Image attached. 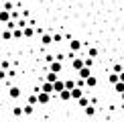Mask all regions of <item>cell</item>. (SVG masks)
<instances>
[{
  "mask_svg": "<svg viewBox=\"0 0 124 122\" xmlns=\"http://www.w3.org/2000/svg\"><path fill=\"white\" fill-rule=\"evenodd\" d=\"M49 102H51V94H45V92H37V104L45 106V104H49Z\"/></svg>",
  "mask_w": 124,
  "mask_h": 122,
  "instance_id": "cell-1",
  "label": "cell"
},
{
  "mask_svg": "<svg viewBox=\"0 0 124 122\" xmlns=\"http://www.w3.org/2000/svg\"><path fill=\"white\" fill-rule=\"evenodd\" d=\"M61 69H63V65H61V61H51L49 63V71H53V73H61Z\"/></svg>",
  "mask_w": 124,
  "mask_h": 122,
  "instance_id": "cell-2",
  "label": "cell"
},
{
  "mask_svg": "<svg viewBox=\"0 0 124 122\" xmlns=\"http://www.w3.org/2000/svg\"><path fill=\"white\" fill-rule=\"evenodd\" d=\"M65 90V84H63V79H55L53 81V94H59V92H63Z\"/></svg>",
  "mask_w": 124,
  "mask_h": 122,
  "instance_id": "cell-3",
  "label": "cell"
},
{
  "mask_svg": "<svg viewBox=\"0 0 124 122\" xmlns=\"http://www.w3.org/2000/svg\"><path fill=\"white\" fill-rule=\"evenodd\" d=\"M84 45H81V41H75V39H69V49H71V53H75V51H79Z\"/></svg>",
  "mask_w": 124,
  "mask_h": 122,
  "instance_id": "cell-4",
  "label": "cell"
},
{
  "mask_svg": "<svg viewBox=\"0 0 124 122\" xmlns=\"http://www.w3.org/2000/svg\"><path fill=\"white\" fill-rule=\"evenodd\" d=\"M71 67H73L75 71H79L81 67H84V59H81V57H73V59H71Z\"/></svg>",
  "mask_w": 124,
  "mask_h": 122,
  "instance_id": "cell-5",
  "label": "cell"
},
{
  "mask_svg": "<svg viewBox=\"0 0 124 122\" xmlns=\"http://www.w3.org/2000/svg\"><path fill=\"white\" fill-rule=\"evenodd\" d=\"M69 94H71V100H79L84 96V88H73V90H69Z\"/></svg>",
  "mask_w": 124,
  "mask_h": 122,
  "instance_id": "cell-6",
  "label": "cell"
},
{
  "mask_svg": "<svg viewBox=\"0 0 124 122\" xmlns=\"http://www.w3.org/2000/svg\"><path fill=\"white\" fill-rule=\"evenodd\" d=\"M20 94H23V92H20V88H16V85H14V88H10L8 90V96L12 100H16V98H20Z\"/></svg>",
  "mask_w": 124,
  "mask_h": 122,
  "instance_id": "cell-7",
  "label": "cell"
},
{
  "mask_svg": "<svg viewBox=\"0 0 124 122\" xmlns=\"http://www.w3.org/2000/svg\"><path fill=\"white\" fill-rule=\"evenodd\" d=\"M84 85H87V88H96V85H98V79L94 77V75H90V77L84 79Z\"/></svg>",
  "mask_w": 124,
  "mask_h": 122,
  "instance_id": "cell-8",
  "label": "cell"
},
{
  "mask_svg": "<svg viewBox=\"0 0 124 122\" xmlns=\"http://www.w3.org/2000/svg\"><path fill=\"white\" fill-rule=\"evenodd\" d=\"M77 73H79V79H85V77H90V75H92V69L90 67H81Z\"/></svg>",
  "mask_w": 124,
  "mask_h": 122,
  "instance_id": "cell-9",
  "label": "cell"
},
{
  "mask_svg": "<svg viewBox=\"0 0 124 122\" xmlns=\"http://www.w3.org/2000/svg\"><path fill=\"white\" fill-rule=\"evenodd\" d=\"M39 92H45V94H53V84H49V81H45L43 85H41Z\"/></svg>",
  "mask_w": 124,
  "mask_h": 122,
  "instance_id": "cell-10",
  "label": "cell"
},
{
  "mask_svg": "<svg viewBox=\"0 0 124 122\" xmlns=\"http://www.w3.org/2000/svg\"><path fill=\"white\" fill-rule=\"evenodd\" d=\"M33 35H35V29H33V27H24V29H23V37H24V39H31Z\"/></svg>",
  "mask_w": 124,
  "mask_h": 122,
  "instance_id": "cell-11",
  "label": "cell"
},
{
  "mask_svg": "<svg viewBox=\"0 0 124 122\" xmlns=\"http://www.w3.org/2000/svg\"><path fill=\"white\" fill-rule=\"evenodd\" d=\"M41 43H43L45 47H47V45H51V43H53V39H51V35L43 33V35H41Z\"/></svg>",
  "mask_w": 124,
  "mask_h": 122,
  "instance_id": "cell-12",
  "label": "cell"
},
{
  "mask_svg": "<svg viewBox=\"0 0 124 122\" xmlns=\"http://www.w3.org/2000/svg\"><path fill=\"white\" fill-rule=\"evenodd\" d=\"M10 20V12L8 10H0V23H8Z\"/></svg>",
  "mask_w": 124,
  "mask_h": 122,
  "instance_id": "cell-13",
  "label": "cell"
},
{
  "mask_svg": "<svg viewBox=\"0 0 124 122\" xmlns=\"http://www.w3.org/2000/svg\"><path fill=\"white\" fill-rule=\"evenodd\" d=\"M59 98L63 100V102H69V100H71V94H69V90H63V92H59Z\"/></svg>",
  "mask_w": 124,
  "mask_h": 122,
  "instance_id": "cell-14",
  "label": "cell"
},
{
  "mask_svg": "<svg viewBox=\"0 0 124 122\" xmlns=\"http://www.w3.org/2000/svg\"><path fill=\"white\" fill-rule=\"evenodd\" d=\"M84 112H85V116H94L96 114V108H94V106H85V108H84Z\"/></svg>",
  "mask_w": 124,
  "mask_h": 122,
  "instance_id": "cell-15",
  "label": "cell"
},
{
  "mask_svg": "<svg viewBox=\"0 0 124 122\" xmlns=\"http://www.w3.org/2000/svg\"><path fill=\"white\" fill-rule=\"evenodd\" d=\"M77 104H79V106H81V108H85V106H90V100H87V98H85V96H81V98H79V100H77Z\"/></svg>",
  "mask_w": 124,
  "mask_h": 122,
  "instance_id": "cell-16",
  "label": "cell"
},
{
  "mask_svg": "<svg viewBox=\"0 0 124 122\" xmlns=\"http://www.w3.org/2000/svg\"><path fill=\"white\" fill-rule=\"evenodd\" d=\"M55 79H57V73H53V71H49V73H47V77H45V81H49V84H53Z\"/></svg>",
  "mask_w": 124,
  "mask_h": 122,
  "instance_id": "cell-17",
  "label": "cell"
},
{
  "mask_svg": "<svg viewBox=\"0 0 124 122\" xmlns=\"http://www.w3.org/2000/svg\"><path fill=\"white\" fill-rule=\"evenodd\" d=\"M35 112V106H23V114H27V116H31Z\"/></svg>",
  "mask_w": 124,
  "mask_h": 122,
  "instance_id": "cell-18",
  "label": "cell"
},
{
  "mask_svg": "<svg viewBox=\"0 0 124 122\" xmlns=\"http://www.w3.org/2000/svg\"><path fill=\"white\" fill-rule=\"evenodd\" d=\"M108 81H110L112 85H114V84H118V73H110V75H108Z\"/></svg>",
  "mask_w": 124,
  "mask_h": 122,
  "instance_id": "cell-19",
  "label": "cell"
},
{
  "mask_svg": "<svg viewBox=\"0 0 124 122\" xmlns=\"http://www.w3.org/2000/svg\"><path fill=\"white\" fill-rule=\"evenodd\" d=\"M63 84H65V90H73L75 88V81L73 79H67V81H63Z\"/></svg>",
  "mask_w": 124,
  "mask_h": 122,
  "instance_id": "cell-20",
  "label": "cell"
},
{
  "mask_svg": "<svg viewBox=\"0 0 124 122\" xmlns=\"http://www.w3.org/2000/svg\"><path fill=\"white\" fill-rule=\"evenodd\" d=\"M2 39H4V41H10V39H12V30H6V29H4V33H2Z\"/></svg>",
  "mask_w": 124,
  "mask_h": 122,
  "instance_id": "cell-21",
  "label": "cell"
},
{
  "mask_svg": "<svg viewBox=\"0 0 124 122\" xmlns=\"http://www.w3.org/2000/svg\"><path fill=\"white\" fill-rule=\"evenodd\" d=\"M23 37V29H14L12 30V39H20Z\"/></svg>",
  "mask_w": 124,
  "mask_h": 122,
  "instance_id": "cell-22",
  "label": "cell"
},
{
  "mask_svg": "<svg viewBox=\"0 0 124 122\" xmlns=\"http://www.w3.org/2000/svg\"><path fill=\"white\" fill-rule=\"evenodd\" d=\"M114 90L118 92V94H122V92H124V84H122V81H118V84H114Z\"/></svg>",
  "mask_w": 124,
  "mask_h": 122,
  "instance_id": "cell-23",
  "label": "cell"
},
{
  "mask_svg": "<svg viewBox=\"0 0 124 122\" xmlns=\"http://www.w3.org/2000/svg\"><path fill=\"white\" fill-rule=\"evenodd\" d=\"M29 106H37V94L29 96Z\"/></svg>",
  "mask_w": 124,
  "mask_h": 122,
  "instance_id": "cell-24",
  "label": "cell"
},
{
  "mask_svg": "<svg viewBox=\"0 0 124 122\" xmlns=\"http://www.w3.org/2000/svg\"><path fill=\"white\" fill-rule=\"evenodd\" d=\"M87 55H90V59H94L96 55H98V49H94V47H90V49H87Z\"/></svg>",
  "mask_w": 124,
  "mask_h": 122,
  "instance_id": "cell-25",
  "label": "cell"
},
{
  "mask_svg": "<svg viewBox=\"0 0 124 122\" xmlns=\"http://www.w3.org/2000/svg\"><path fill=\"white\" fill-rule=\"evenodd\" d=\"M12 114H14V116H23V108H20V106H14V108H12Z\"/></svg>",
  "mask_w": 124,
  "mask_h": 122,
  "instance_id": "cell-26",
  "label": "cell"
},
{
  "mask_svg": "<svg viewBox=\"0 0 124 122\" xmlns=\"http://www.w3.org/2000/svg\"><path fill=\"white\" fill-rule=\"evenodd\" d=\"M2 10H8V12H12V10H14V6H12V2H4V6H2Z\"/></svg>",
  "mask_w": 124,
  "mask_h": 122,
  "instance_id": "cell-27",
  "label": "cell"
},
{
  "mask_svg": "<svg viewBox=\"0 0 124 122\" xmlns=\"http://www.w3.org/2000/svg\"><path fill=\"white\" fill-rule=\"evenodd\" d=\"M8 67H10V63H8L6 59H4L2 63H0V69H4V71H8Z\"/></svg>",
  "mask_w": 124,
  "mask_h": 122,
  "instance_id": "cell-28",
  "label": "cell"
},
{
  "mask_svg": "<svg viewBox=\"0 0 124 122\" xmlns=\"http://www.w3.org/2000/svg\"><path fill=\"white\" fill-rule=\"evenodd\" d=\"M51 39H53L55 43H61V39H63V37H61L59 33H55V35H51Z\"/></svg>",
  "mask_w": 124,
  "mask_h": 122,
  "instance_id": "cell-29",
  "label": "cell"
},
{
  "mask_svg": "<svg viewBox=\"0 0 124 122\" xmlns=\"http://www.w3.org/2000/svg\"><path fill=\"white\" fill-rule=\"evenodd\" d=\"M120 71H124L122 63H116V65H114V73H120Z\"/></svg>",
  "mask_w": 124,
  "mask_h": 122,
  "instance_id": "cell-30",
  "label": "cell"
},
{
  "mask_svg": "<svg viewBox=\"0 0 124 122\" xmlns=\"http://www.w3.org/2000/svg\"><path fill=\"white\" fill-rule=\"evenodd\" d=\"M2 79H6V71H4V69H0V81H2Z\"/></svg>",
  "mask_w": 124,
  "mask_h": 122,
  "instance_id": "cell-31",
  "label": "cell"
},
{
  "mask_svg": "<svg viewBox=\"0 0 124 122\" xmlns=\"http://www.w3.org/2000/svg\"><path fill=\"white\" fill-rule=\"evenodd\" d=\"M120 98H122V102H124V92H122V94H120Z\"/></svg>",
  "mask_w": 124,
  "mask_h": 122,
  "instance_id": "cell-32",
  "label": "cell"
}]
</instances>
